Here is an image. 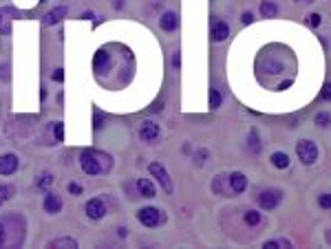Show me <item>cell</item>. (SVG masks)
<instances>
[{
  "label": "cell",
  "instance_id": "cell-14",
  "mask_svg": "<svg viewBox=\"0 0 331 249\" xmlns=\"http://www.w3.org/2000/svg\"><path fill=\"white\" fill-rule=\"evenodd\" d=\"M225 179H227L225 174H219V177L214 179V183H212V192H214V194H219V196H230V192H232L230 187H225V185H223V183H225Z\"/></svg>",
  "mask_w": 331,
  "mask_h": 249
},
{
  "label": "cell",
  "instance_id": "cell-15",
  "mask_svg": "<svg viewBox=\"0 0 331 249\" xmlns=\"http://www.w3.org/2000/svg\"><path fill=\"white\" fill-rule=\"evenodd\" d=\"M49 132H51V139H53L51 143H62L64 141V126H62V121H56V124H51Z\"/></svg>",
  "mask_w": 331,
  "mask_h": 249
},
{
  "label": "cell",
  "instance_id": "cell-18",
  "mask_svg": "<svg viewBox=\"0 0 331 249\" xmlns=\"http://www.w3.org/2000/svg\"><path fill=\"white\" fill-rule=\"evenodd\" d=\"M248 150H250L252 155H258V153H261V141H258V132H256L254 128L250 130V141H248Z\"/></svg>",
  "mask_w": 331,
  "mask_h": 249
},
{
  "label": "cell",
  "instance_id": "cell-17",
  "mask_svg": "<svg viewBox=\"0 0 331 249\" xmlns=\"http://www.w3.org/2000/svg\"><path fill=\"white\" fill-rule=\"evenodd\" d=\"M64 16H66V7H56L53 11L46 14V24H58Z\"/></svg>",
  "mask_w": 331,
  "mask_h": 249
},
{
  "label": "cell",
  "instance_id": "cell-27",
  "mask_svg": "<svg viewBox=\"0 0 331 249\" xmlns=\"http://www.w3.org/2000/svg\"><path fill=\"white\" fill-rule=\"evenodd\" d=\"M307 24H309L311 29H318L322 24V16L320 14H309V18H307Z\"/></svg>",
  "mask_w": 331,
  "mask_h": 249
},
{
  "label": "cell",
  "instance_id": "cell-24",
  "mask_svg": "<svg viewBox=\"0 0 331 249\" xmlns=\"http://www.w3.org/2000/svg\"><path fill=\"white\" fill-rule=\"evenodd\" d=\"M11 194H14V187L11 185H0V208L5 205V201H9Z\"/></svg>",
  "mask_w": 331,
  "mask_h": 249
},
{
  "label": "cell",
  "instance_id": "cell-38",
  "mask_svg": "<svg viewBox=\"0 0 331 249\" xmlns=\"http://www.w3.org/2000/svg\"><path fill=\"white\" fill-rule=\"evenodd\" d=\"M0 22H3V14H0Z\"/></svg>",
  "mask_w": 331,
  "mask_h": 249
},
{
  "label": "cell",
  "instance_id": "cell-33",
  "mask_svg": "<svg viewBox=\"0 0 331 249\" xmlns=\"http://www.w3.org/2000/svg\"><path fill=\"white\" fill-rule=\"evenodd\" d=\"M241 22H243V24H252V22H254V16H252L250 11H245V14L241 16Z\"/></svg>",
  "mask_w": 331,
  "mask_h": 249
},
{
  "label": "cell",
  "instance_id": "cell-7",
  "mask_svg": "<svg viewBox=\"0 0 331 249\" xmlns=\"http://www.w3.org/2000/svg\"><path fill=\"white\" fill-rule=\"evenodd\" d=\"M84 210H86V216L93 218V221H100V218H104V214H106V205L102 198H91Z\"/></svg>",
  "mask_w": 331,
  "mask_h": 249
},
{
  "label": "cell",
  "instance_id": "cell-26",
  "mask_svg": "<svg viewBox=\"0 0 331 249\" xmlns=\"http://www.w3.org/2000/svg\"><path fill=\"white\" fill-rule=\"evenodd\" d=\"M219 106H221V93L216 88H212V90H210V108H214V111H216Z\"/></svg>",
  "mask_w": 331,
  "mask_h": 249
},
{
  "label": "cell",
  "instance_id": "cell-37",
  "mask_svg": "<svg viewBox=\"0 0 331 249\" xmlns=\"http://www.w3.org/2000/svg\"><path fill=\"white\" fill-rule=\"evenodd\" d=\"M327 240H329V245H331V229H329V232H327Z\"/></svg>",
  "mask_w": 331,
  "mask_h": 249
},
{
  "label": "cell",
  "instance_id": "cell-10",
  "mask_svg": "<svg viewBox=\"0 0 331 249\" xmlns=\"http://www.w3.org/2000/svg\"><path fill=\"white\" fill-rule=\"evenodd\" d=\"M227 183H230L232 194H241L245 187H248V179H245L243 172H232L230 177H227Z\"/></svg>",
  "mask_w": 331,
  "mask_h": 249
},
{
  "label": "cell",
  "instance_id": "cell-22",
  "mask_svg": "<svg viewBox=\"0 0 331 249\" xmlns=\"http://www.w3.org/2000/svg\"><path fill=\"white\" fill-rule=\"evenodd\" d=\"M263 247H265V249H278V247L290 249V247H292V242H290V240H285V238H278V240H267Z\"/></svg>",
  "mask_w": 331,
  "mask_h": 249
},
{
  "label": "cell",
  "instance_id": "cell-2",
  "mask_svg": "<svg viewBox=\"0 0 331 249\" xmlns=\"http://www.w3.org/2000/svg\"><path fill=\"white\" fill-rule=\"evenodd\" d=\"M296 155L300 163H305V166H314L318 161V145L314 141H309V139H303V141L296 143Z\"/></svg>",
  "mask_w": 331,
  "mask_h": 249
},
{
  "label": "cell",
  "instance_id": "cell-20",
  "mask_svg": "<svg viewBox=\"0 0 331 249\" xmlns=\"http://www.w3.org/2000/svg\"><path fill=\"white\" fill-rule=\"evenodd\" d=\"M261 14L265 18H276V14H278V7H276L274 3H269V0H265V3L261 5Z\"/></svg>",
  "mask_w": 331,
  "mask_h": 249
},
{
  "label": "cell",
  "instance_id": "cell-25",
  "mask_svg": "<svg viewBox=\"0 0 331 249\" xmlns=\"http://www.w3.org/2000/svg\"><path fill=\"white\" fill-rule=\"evenodd\" d=\"M49 247H77V242L73 238H60V240H51Z\"/></svg>",
  "mask_w": 331,
  "mask_h": 249
},
{
  "label": "cell",
  "instance_id": "cell-35",
  "mask_svg": "<svg viewBox=\"0 0 331 249\" xmlns=\"http://www.w3.org/2000/svg\"><path fill=\"white\" fill-rule=\"evenodd\" d=\"M179 64H181V60H179V51H174V56H172V66H174V69H179Z\"/></svg>",
  "mask_w": 331,
  "mask_h": 249
},
{
  "label": "cell",
  "instance_id": "cell-3",
  "mask_svg": "<svg viewBox=\"0 0 331 249\" xmlns=\"http://www.w3.org/2000/svg\"><path fill=\"white\" fill-rule=\"evenodd\" d=\"M137 221L146 227H157L166 221V214H164V210H159V208H141L137 212Z\"/></svg>",
  "mask_w": 331,
  "mask_h": 249
},
{
  "label": "cell",
  "instance_id": "cell-4",
  "mask_svg": "<svg viewBox=\"0 0 331 249\" xmlns=\"http://www.w3.org/2000/svg\"><path fill=\"white\" fill-rule=\"evenodd\" d=\"M282 201V192L276 190V187H265L258 194V205H261L263 210H276Z\"/></svg>",
  "mask_w": 331,
  "mask_h": 249
},
{
  "label": "cell",
  "instance_id": "cell-6",
  "mask_svg": "<svg viewBox=\"0 0 331 249\" xmlns=\"http://www.w3.org/2000/svg\"><path fill=\"white\" fill-rule=\"evenodd\" d=\"M139 137H141V141H146V143L159 141V137H161L159 124H155V121H144L139 126Z\"/></svg>",
  "mask_w": 331,
  "mask_h": 249
},
{
  "label": "cell",
  "instance_id": "cell-5",
  "mask_svg": "<svg viewBox=\"0 0 331 249\" xmlns=\"http://www.w3.org/2000/svg\"><path fill=\"white\" fill-rule=\"evenodd\" d=\"M148 172H150V174H153L155 179L159 181L161 190H164L166 194H172V179L168 177L166 168L161 166V163H157V161H155V163H150V166H148Z\"/></svg>",
  "mask_w": 331,
  "mask_h": 249
},
{
  "label": "cell",
  "instance_id": "cell-36",
  "mask_svg": "<svg viewBox=\"0 0 331 249\" xmlns=\"http://www.w3.org/2000/svg\"><path fill=\"white\" fill-rule=\"evenodd\" d=\"M296 3H303V5H309V3H314V0H296Z\"/></svg>",
  "mask_w": 331,
  "mask_h": 249
},
{
  "label": "cell",
  "instance_id": "cell-12",
  "mask_svg": "<svg viewBox=\"0 0 331 249\" xmlns=\"http://www.w3.org/2000/svg\"><path fill=\"white\" fill-rule=\"evenodd\" d=\"M159 24L164 31H174V29L179 27V18H177V14H172V11H166V14L159 18Z\"/></svg>",
  "mask_w": 331,
  "mask_h": 249
},
{
  "label": "cell",
  "instance_id": "cell-1",
  "mask_svg": "<svg viewBox=\"0 0 331 249\" xmlns=\"http://www.w3.org/2000/svg\"><path fill=\"white\" fill-rule=\"evenodd\" d=\"M80 166L82 170L88 174V177H98L104 170H111L113 161L108 155H100V153H93V150H84L80 155Z\"/></svg>",
  "mask_w": 331,
  "mask_h": 249
},
{
  "label": "cell",
  "instance_id": "cell-19",
  "mask_svg": "<svg viewBox=\"0 0 331 249\" xmlns=\"http://www.w3.org/2000/svg\"><path fill=\"white\" fill-rule=\"evenodd\" d=\"M208 159H210V150L208 148H199L197 153L192 155V161H195V166H199V168H201Z\"/></svg>",
  "mask_w": 331,
  "mask_h": 249
},
{
  "label": "cell",
  "instance_id": "cell-34",
  "mask_svg": "<svg viewBox=\"0 0 331 249\" xmlns=\"http://www.w3.org/2000/svg\"><path fill=\"white\" fill-rule=\"evenodd\" d=\"M51 80H56V82H62V80H64V73H62V69H58L56 73H51Z\"/></svg>",
  "mask_w": 331,
  "mask_h": 249
},
{
  "label": "cell",
  "instance_id": "cell-31",
  "mask_svg": "<svg viewBox=\"0 0 331 249\" xmlns=\"http://www.w3.org/2000/svg\"><path fill=\"white\" fill-rule=\"evenodd\" d=\"M7 242V229H5V223H0V247H5Z\"/></svg>",
  "mask_w": 331,
  "mask_h": 249
},
{
  "label": "cell",
  "instance_id": "cell-28",
  "mask_svg": "<svg viewBox=\"0 0 331 249\" xmlns=\"http://www.w3.org/2000/svg\"><path fill=\"white\" fill-rule=\"evenodd\" d=\"M318 205H320L322 210H331V192L327 194H322L320 198H318Z\"/></svg>",
  "mask_w": 331,
  "mask_h": 249
},
{
  "label": "cell",
  "instance_id": "cell-30",
  "mask_svg": "<svg viewBox=\"0 0 331 249\" xmlns=\"http://www.w3.org/2000/svg\"><path fill=\"white\" fill-rule=\"evenodd\" d=\"M51 181H53V177H51L49 172H44V174H42V179L38 181V185H40V187H46V185L51 183Z\"/></svg>",
  "mask_w": 331,
  "mask_h": 249
},
{
  "label": "cell",
  "instance_id": "cell-21",
  "mask_svg": "<svg viewBox=\"0 0 331 249\" xmlns=\"http://www.w3.org/2000/svg\"><path fill=\"white\" fill-rule=\"evenodd\" d=\"M243 218H245V223H248V225L254 227V225H258V223H261V212H256V210H248Z\"/></svg>",
  "mask_w": 331,
  "mask_h": 249
},
{
  "label": "cell",
  "instance_id": "cell-13",
  "mask_svg": "<svg viewBox=\"0 0 331 249\" xmlns=\"http://www.w3.org/2000/svg\"><path fill=\"white\" fill-rule=\"evenodd\" d=\"M137 192H139L141 196H146V198H153L155 194H157V190H155V185L150 183L148 179H139V181H137Z\"/></svg>",
  "mask_w": 331,
  "mask_h": 249
},
{
  "label": "cell",
  "instance_id": "cell-23",
  "mask_svg": "<svg viewBox=\"0 0 331 249\" xmlns=\"http://www.w3.org/2000/svg\"><path fill=\"white\" fill-rule=\"evenodd\" d=\"M316 126H320V128H329L331 126V115L329 113H318L316 115Z\"/></svg>",
  "mask_w": 331,
  "mask_h": 249
},
{
  "label": "cell",
  "instance_id": "cell-8",
  "mask_svg": "<svg viewBox=\"0 0 331 249\" xmlns=\"http://www.w3.org/2000/svg\"><path fill=\"white\" fill-rule=\"evenodd\" d=\"M42 205H44L46 214H60V212H62V198H60V194H56V192H46Z\"/></svg>",
  "mask_w": 331,
  "mask_h": 249
},
{
  "label": "cell",
  "instance_id": "cell-16",
  "mask_svg": "<svg viewBox=\"0 0 331 249\" xmlns=\"http://www.w3.org/2000/svg\"><path fill=\"white\" fill-rule=\"evenodd\" d=\"M272 166L278 168V170H287L290 168V157H287L285 153H274L272 155Z\"/></svg>",
  "mask_w": 331,
  "mask_h": 249
},
{
  "label": "cell",
  "instance_id": "cell-11",
  "mask_svg": "<svg viewBox=\"0 0 331 249\" xmlns=\"http://www.w3.org/2000/svg\"><path fill=\"white\" fill-rule=\"evenodd\" d=\"M230 35V27L223 20H214L212 22V40L214 42H223Z\"/></svg>",
  "mask_w": 331,
  "mask_h": 249
},
{
  "label": "cell",
  "instance_id": "cell-32",
  "mask_svg": "<svg viewBox=\"0 0 331 249\" xmlns=\"http://www.w3.org/2000/svg\"><path fill=\"white\" fill-rule=\"evenodd\" d=\"M69 192L73 194V196H80V194H82V187L77 185V183H69Z\"/></svg>",
  "mask_w": 331,
  "mask_h": 249
},
{
  "label": "cell",
  "instance_id": "cell-29",
  "mask_svg": "<svg viewBox=\"0 0 331 249\" xmlns=\"http://www.w3.org/2000/svg\"><path fill=\"white\" fill-rule=\"evenodd\" d=\"M320 99H324V102H331V82H324V84H322Z\"/></svg>",
  "mask_w": 331,
  "mask_h": 249
},
{
  "label": "cell",
  "instance_id": "cell-9",
  "mask_svg": "<svg viewBox=\"0 0 331 249\" xmlns=\"http://www.w3.org/2000/svg\"><path fill=\"white\" fill-rule=\"evenodd\" d=\"M18 170V157L16 155H3L0 157V174L9 177Z\"/></svg>",
  "mask_w": 331,
  "mask_h": 249
}]
</instances>
